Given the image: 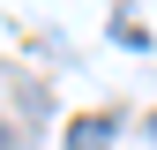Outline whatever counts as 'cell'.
Listing matches in <instances>:
<instances>
[{
  "mask_svg": "<svg viewBox=\"0 0 157 150\" xmlns=\"http://www.w3.org/2000/svg\"><path fill=\"white\" fill-rule=\"evenodd\" d=\"M8 143H15V135H8V120H0V150H8Z\"/></svg>",
  "mask_w": 157,
  "mask_h": 150,
  "instance_id": "7a4b0ae2",
  "label": "cell"
},
{
  "mask_svg": "<svg viewBox=\"0 0 157 150\" xmlns=\"http://www.w3.org/2000/svg\"><path fill=\"white\" fill-rule=\"evenodd\" d=\"M112 135H120V120L90 112V120H75V128H67V150H112Z\"/></svg>",
  "mask_w": 157,
  "mask_h": 150,
  "instance_id": "6da1fadb",
  "label": "cell"
}]
</instances>
